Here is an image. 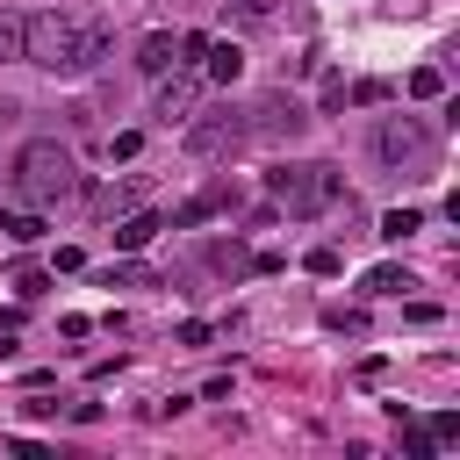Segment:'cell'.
<instances>
[{"instance_id": "cell-11", "label": "cell", "mask_w": 460, "mask_h": 460, "mask_svg": "<svg viewBox=\"0 0 460 460\" xmlns=\"http://www.w3.org/2000/svg\"><path fill=\"white\" fill-rule=\"evenodd\" d=\"M201 65H208V79H223V86H230V79L244 72V50H237V43H208V58H201Z\"/></svg>"}, {"instance_id": "cell-18", "label": "cell", "mask_w": 460, "mask_h": 460, "mask_svg": "<svg viewBox=\"0 0 460 460\" xmlns=\"http://www.w3.org/2000/svg\"><path fill=\"white\" fill-rule=\"evenodd\" d=\"M43 288H50V273H43V266H22V273H14V295H22V302H36Z\"/></svg>"}, {"instance_id": "cell-5", "label": "cell", "mask_w": 460, "mask_h": 460, "mask_svg": "<svg viewBox=\"0 0 460 460\" xmlns=\"http://www.w3.org/2000/svg\"><path fill=\"white\" fill-rule=\"evenodd\" d=\"M244 137H252L244 108H208V115H187V122H180V144H187V158H230Z\"/></svg>"}, {"instance_id": "cell-23", "label": "cell", "mask_w": 460, "mask_h": 460, "mask_svg": "<svg viewBox=\"0 0 460 460\" xmlns=\"http://www.w3.org/2000/svg\"><path fill=\"white\" fill-rule=\"evenodd\" d=\"M129 201H137V180H129V187H108V194H101V208H108V216H115V208H129Z\"/></svg>"}, {"instance_id": "cell-13", "label": "cell", "mask_w": 460, "mask_h": 460, "mask_svg": "<svg viewBox=\"0 0 460 460\" xmlns=\"http://www.w3.org/2000/svg\"><path fill=\"white\" fill-rule=\"evenodd\" d=\"M402 288H417L402 266H374V273H367V295H402Z\"/></svg>"}, {"instance_id": "cell-2", "label": "cell", "mask_w": 460, "mask_h": 460, "mask_svg": "<svg viewBox=\"0 0 460 460\" xmlns=\"http://www.w3.org/2000/svg\"><path fill=\"white\" fill-rule=\"evenodd\" d=\"M14 187H22L29 208H50V201L79 194V158H72L58 137H36V144H22V158H14Z\"/></svg>"}, {"instance_id": "cell-16", "label": "cell", "mask_w": 460, "mask_h": 460, "mask_svg": "<svg viewBox=\"0 0 460 460\" xmlns=\"http://www.w3.org/2000/svg\"><path fill=\"white\" fill-rule=\"evenodd\" d=\"M410 93H417V101H438V93H446V72H438V65H417V72H410Z\"/></svg>"}, {"instance_id": "cell-3", "label": "cell", "mask_w": 460, "mask_h": 460, "mask_svg": "<svg viewBox=\"0 0 460 460\" xmlns=\"http://www.w3.org/2000/svg\"><path fill=\"white\" fill-rule=\"evenodd\" d=\"M266 194H273V208H288V216H323L338 194H345V180H338V165H273L266 172Z\"/></svg>"}, {"instance_id": "cell-8", "label": "cell", "mask_w": 460, "mask_h": 460, "mask_svg": "<svg viewBox=\"0 0 460 460\" xmlns=\"http://www.w3.org/2000/svg\"><path fill=\"white\" fill-rule=\"evenodd\" d=\"M172 65H180V43H172L165 29H151V36L137 43V72H151V79H165Z\"/></svg>"}, {"instance_id": "cell-15", "label": "cell", "mask_w": 460, "mask_h": 460, "mask_svg": "<svg viewBox=\"0 0 460 460\" xmlns=\"http://www.w3.org/2000/svg\"><path fill=\"white\" fill-rule=\"evenodd\" d=\"M22 29H29V14L0 7V58H22Z\"/></svg>"}, {"instance_id": "cell-17", "label": "cell", "mask_w": 460, "mask_h": 460, "mask_svg": "<svg viewBox=\"0 0 460 460\" xmlns=\"http://www.w3.org/2000/svg\"><path fill=\"white\" fill-rule=\"evenodd\" d=\"M137 280H151L137 259H122V266H108V273H101V288H137Z\"/></svg>"}, {"instance_id": "cell-6", "label": "cell", "mask_w": 460, "mask_h": 460, "mask_svg": "<svg viewBox=\"0 0 460 460\" xmlns=\"http://www.w3.org/2000/svg\"><path fill=\"white\" fill-rule=\"evenodd\" d=\"M194 108H201V79H194V65H187V72H172V79L158 86V108H151V115L172 129V122H187Z\"/></svg>"}, {"instance_id": "cell-25", "label": "cell", "mask_w": 460, "mask_h": 460, "mask_svg": "<svg viewBox=\"0 0 460 460\" xmlns=\"http://www.w3.org/2000/svg\"><path fill=\"white\" fill-rule=\"evenodd\" d=\"M14 323H22V309H0V331H14Z\"/></svg>"}, {"instance_id": "cell-9", "label": "cell", "mask_w": 460, "mask_h": 460, "mask_svg": "<svg viewBox=\"0 0 460 460\" xmlns=\"http://www.w3.org/2000/svg\"><path fill=\"white\" fill-rule=\"evenodd\" d=\"M223 208H230V187H208V194H194V201L172 208V230H194V223H208V216H223Z\"/></svg>"}, {"instance_id": "cell-20", "label": "cell", "mask_w": 460, "mask_h": 460, "mask_svg": "<svg viewBox=\"0 0 460 460\" xmlns=\"http://www.w3.org/2000/svg\"><path fill=\"white\" fill-rule=\"evenodd\" d=\"M302 266H309V273H316V280H331V273H338V266H345V259H338V252H331V244H316V252H309V259H302Z\"/></svg>"}, {"instance_id": "cell-7", "label": "cell", "mask_w": 460, "mask_h": 460, "mask_svg": "<svg viewBox=\"0 0 460 460\" xmlns=\"http://www.w3.org/2000/svg\"><path fill=\"white\" fill-rule=\"evenodd\" d=\"M244 122H252V129H266V137H302V129H309L302 101H288V93H266V101H259Z\"/></svg>"}, {"instance_id": "cell-12", "label": "cell", "mask_w": 460, "mask_h": 460, "mask_svg": "<svg viewBox=\"0 0 460 460\" xmlns=\"http://www.w3.org/2000/svg\"><path fill=\"white\" fill-rule=\"evenodd\" d=\"M410 230H424V216H417V208H388V216H381V237H388V244H402Z\"/></svg>"}, {"instance_id": "cell-19", "label": "cell", "mask_w": 460, "mask_h": 460, "mask_svg": "<svg viewBox=\"0 0 460 460\" xmlns=\"http://www.w3.org/2000/svg\"><path fill=\"white\" fill-rule=\"evenodd\" d=\"M402 453H410V460H431L438 446H431V431H424V424H402Z\"/></svg>"}, {"instance_id": "cell-14", "label": "cell", "mask_w": 460, "mask_h": 460, "mask_svg": "<svg viewBox=\"0 0 460 460\" xmlns=\"http://www.w3.org/2000/svg\"><path fill=\"white\" fill-rule=\"evenodd\" d=\"M0 237H14V244H36V237H43V216H7V208H0Z\"/></svg>"}, {"instance_id": "cell-4", "label": "cell", "mask_w": 460, "mask_h": 460, "mask_svg": "<svg viewBox=\"0 0 460 460\" xmlns=\"http://www.w3.org/2000/svg\"><path fill=\"white\" fill-rule=\"evenodd\" d=\"M374 158H381L388 172H424V165L438 158V137H431L417 115H388V122L374 129Z\"/></svg>"}, {"instance_id": "cell-21", "label": "cell", "mask_w": 460, "mask_h": 460, "mask_svg": "<svg viewBox=\"0 0 460 460\" xmlns=\"http://www.w3.org/2000/svg\"><path fill=\"white\" fill-rule=\"evenodd\" d=\"M424 431H431V446H453V438H460V417H453V410H438Z\"/></svg>"}, {"instance_id": "cell-10", "label": "cell", "mask_w": 460, "mask_h": 460, "mask_svg": "<svg viewBox=\"0 0 460 460\" xmlns=\"http://www.w3.org/2000/svg\"><path fill=\"white\" fill-rule=\"evenodd\" d=\"M158 230H165L158 216H122V223H115V252H144Z\"/></svg>"}, {"instance_id": "cell-22", "label": "cell", "mask_w": 460, "mask_h": 460, "mask_svg": "<svg viewBox=\"0 0 460 460\" xmlns=\"http://www.w3.org/2000/svg\"><path fill=\"white\" fill-rule=\"evenodd\" d=\"M201 58H208V36H201V29H194V36H180V65H201Z\"/></svg>"}, {"instance_id": "cell-1", "label": "cell", "mask_w": 460, "mask_h": 460, "mask_svg": "<svg viewBox=\"0 0 460 460\" xmlns=\"http://www.w3.org/2000/svg\"><path fill=\"white\" fill-rule=\"evenodd\" d=\"M22 58L43 65V72H58V79H79V72H93V65L108 58V22H93V14H65V7L29 14V29H22Z\"/></svg>"}, {"instance_id": "cell-24", "label": "cell", "mask_w": 460, "mask_h": 460, "mask_svg": "<svg viewBox=\"0 0 460 460\" xmlns=\"http://www.w3.org/2000/svg\"><path fill=\"white\" fill-rule=\"evenodd\" d=\"M230 7H237L244 22H266V14H273V0H230Z\"/></svg>"}]
</instances>
